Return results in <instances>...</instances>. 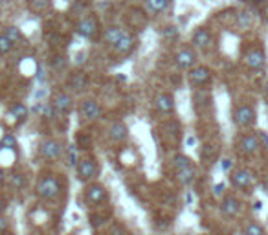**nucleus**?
<instances>
[{
  "instance_id": "obj_31",
  "label": "nucleus",
  "mask_w": 268,
  "mask_h": 235,
  "mask_svg": "<svg viewBox=\"0 0 268 235\" xmlns=\"http://www.w3.org/2000/svg\"><path fill=\"white\" fill-rule=\"evenodd\" d=\"M90 143H92V140H90L88 136H84V134H79V136H77V143H75V145L81 147V149H88Z\"/></svg>"
},
{
  "instance_id": "obj_24",
  "label": "nucleus",
  "mask_w": 268,
  "mask_h": 235,
  "mask_svg": "<svg viewBox=\"0 0 268 235\" xmlns=\"http://www.w3.org/2000/svg\"><path fill=\"white\" fill-rule=\"evenodd\" d=\"M10 186L13 187V189H24L26 187V176L20 175V173H13V175L10 176Z\"/></svg>"
},
{
  "instance_id": "obj_30",
  "label": "nucleus",
  "mask_w": 268,
  "mask_h": 235,
  "mask_svg": "<svg viewBox=\"0 0 268 235\" xmlns=\"http://www.w3.org/2000/svg\"><path fill=\"white\" fill-rule=\"evenodd\" d=\"M162 35H164L165 39H176V37H178V28H174V26H167Z\"/></svg>"
},
{
  "instance_id": "obj_3",
  "label": "nucleus",
  "mask_w": 268,
  "mask_h": 235,
  "mask_svg": "<svg viewBox=\"0 0 268 235\" xmlns=\"http://www.w3.org/2000/svg\"><path fill=\"white\" fill-rule=\"evenodd\" d=\"M173 166H174V176H176L178 184H182V186L193 184L195 176H197V169H195L191 158L186 156V154H176L173 158Z\"/></svg>"
},
{
  "instance_id": "obj_37",
  "label": "nucleus",
  "mask_w": 268,
  "mask_h": 235,
  "mask_svg": "<svg viewBox=\"0 0 268 235\" xmlns=\"http://www.w3.org/2000/svg\"><path fill=\"white\" fill-rule=\"evenodd\" d=\"M2 182H4V169L0 167V184H2Z\"/></svg>"
},
{
  "instance_id": "obj_13",
  "label": "nucleus",
  "mask_w": 268,
  "mask_h": 235,
  "mask_svg": "<svg viewBox=\"0 0 268 235\" xmlns=\"http://www.w3.org/2000/svg\"><path fill=\"white\" fill-rule=\"evenodd\" d=\"M66 87L72 90V92L75 94H81L86 90V87H88V75H86V72H83V70H77V72L70 73L68 81H66Z\"/></svg>"
},
{
  "instance_id": "obj_11",
  "label": "nucleus",
  "mask_w": 268,
  "mask_h": 235,
  "mask_svg": "<svg viewBox=\"0 0 268 235\" xmlns=\"http://www.w3.org/2000/svg\"><path fill=\"white\" fill-rule=\"evenodd\" d=\"M79 114L84 122H96L101 116V107L100 103L94 98H84L79 105Z\"/></svg>"
},
{
  "instance_id": "obj_15",
  "label": "nucleus",
  "mask_w": 268,
  "mask_h": 235,
  "mask_svg": "<svg viewBox=\"0 0 268 235\" xmlns=\"http://www.w3.org/2000/svg\"><path fill=\"white\" fill-rule=\"evenodd\" d=\"M174 63H176V66L182 70H191L195 66V63H197V54H195V50L184 48V50H180V52H176V54H174Z\"/></svg>"
},
{
  "instance_id": "obj_22",
  "label": "nucleus",
  "mask_w": 268,
  "mask_h": 235,
  "mask_svg": "<svg viewBox=\"0 0 268 235\" xmlns=\"http://www.w3.org/2000/svg\"><path fill=\"white\" fill-rule=\"evenodd\" d=\"M10 116L15 120L17 123H24L28 120V107L22 103H13L10 107Z\"/></svg>"
},
{
  "instance_id": "obj_17",
  "label": "nucleus",
  "mask_w": 268,
  "mask_h": 235,
  "mask_svg": "<svg viewBox=\"0 0 268 235\" xmlns=\"http://www.w3.org/2000/svg\"><path fill=\"white\" fill-rule=\"evenodd\" d=\"M264 61H266V55L261 48H252L244 54V63L250 70H259L264 66Z\"/></svg>"
},
{
  "instance_id": "obj_21",
  "label": "nucleus",
  "mask_w": 268,
  "mask_h": 235,
  "mask_svg": "<svg viewBox=\"0 0 268 235\" xmlns=\"http://www.w3.org/2000/svg\"><path fill=\"white\" fill-rule=\"evenodd\" d=\"M145 11L151 15H162L169 10L171 0H144Z\"/></svg>"
},
{
  "instance_id": "obj_32",
  "label": "nucleus",
  "mask_w": 268,
  "mask_h": 235,
  "mask_svg": "<svg viewBox=\"0 0 268 235\" xmlns=\"http://www.w3.org/2000/svg\"><path fill=\"white\" fill-rule=\"evenodd\" d=\"M8 228H10V222H8V219L0 217V233H2V231H6Z\"/></svg>"
},
{
  "instance_id": "obj_27",
  "label": "nucleus",
  "mask_w": 268,
  "mask_h": 235,
  "mask_svg": "<svg viewBox=\"0 0 268 235\" xmlns=\"http://www.w3.org/2000/svg\"><path fill=\"white\" fill-rule=\"evenodd\" d=\"M13 46L15 44L11 43L6 35H0V55H6V54H10L11 50H13Z\"/></svg>"
},
{
  "instance_id": "obj_18",
  "label": "nucleus",
  "mask_w": 268,
  "mask_h": 235,
  "mask_svg": "<svg viewBox=\"0 0 268 235\" xmlns=\"http://www.w3.org/2000/svg\"><path fill=\"white\" fill-rule=\"evenodd\" d=\"M243 210V204L239 201L237 197H224L222 202H220V211H222L224 217H230V219H234L241 213Z\"/></svg>"
},
{
  "instance_id": "obj_40",
  "label": "nucleus",
  "mask_w": 268,
  "mask_h": 235,
  "mask_svg": "<svg viewBox=\"0 0 268 235\" xmlns=\"http://www.w3.org/2000/svg\"><path fill=\"white\" fill-rule=\"evenodd\" d=\"M264 184H266V187H268V176H266V180H264Z\"/></svg>"
},
{
  "instance_id": "obj_5",
  "label": "nucleus",
  "mask_w": 268,
  "mask_h": 235,
  "mask_svg": "<svg viewBox=\"0 0 268 235\" xmlns=\"http://www.w3.org/2000/svg\"><path fill=\"white\" fill-rule=\"evenodd\" d=\"M75 31L84 37V39H96L98 35H100V22L96 17L88 15V17H83V19L75 24Z\"/></svg>"
},
{
  "instance_id": "obj_4",
  "label": "nucleus",
  "mask_w": 268,
  "mask_h": 235,
  "mask_svg": "<svg viewBox=\"0 0 268 235\" xmlns=\"http://www.w3.org/2000/svg\"><path fill=\"white\" fill-rule=\"evenodd\" d=\"M261 140H259L257 134H253V132H248V134H243V136L239 138V143H237V149L241 154L244 156H255L261 149Z\"/></svg>"
},
{
  "instance_id": "obj_10",
  "label": "nucleus",
  "mask_w": 268,
  "mask_h": 235,
  "mask_svg": "<svg viewBox=\"0 0 268 235\" xmlns=\"http://www.w3.org/2000/svg\"><path fill=\"white\" fill-rule=\"evenodd\" d=\"M253 173L246 167H241V169H235L232 175H230V182L235 189H248L250 186L253 184Z\"/></svg>"
},
{
  "instance_id": "obj_29",
  "label": "nucleus",
  "mask_w": 268,
  "mask_h": 235,
  "mask_svg": "<svg viewBox=\"0 0 268 235\" xmlns=\"http://www.w3.org/2000/svg\"><path fill=\"white\" fill-rule=\"evenodd\" d=\"M30 8L33 11H44L50 8V0H30Z\"/></svg>"
},
{
  "instance_id": "obj_39",
  "label": "nucleus",
  "mask_w": 268,
  "mask_h": 235,
  "mask_svg": "<svg viewBox=\"0 0 268 235\" xmlns=\"http://www.w3.org/2000/svg\"><path fill=\"white\" fill-rule=\"evenodd\" d=\"M264 92L268 94V81H266V85H264Z\"/></svg>"
},
{
  "instance_id": "obj_20",
  "label": "nucleus",
  "mask_w": 268,
  "mask_h": 235,
  "mask_svg": "<svg viewBox=\"0 0 268 235\" xmlns=\"http://www.w3.org/2000/svg\"><path fill=\"white\" fill-rule=\"evenodd\" d=\"M109 138L114 143H121L129 138V129L123 122H114L109 127Z\"/></svg>"
},
{
  "instance_id": "obj_25",
  "label": "nucleus",
  "mask_w": 268,
  "mask_h": 235,
  "mask_svg": "<svg viewBox=\"0 0 268 235\" xmlns=\"http://www.w3.org/2000/svg\"><path fill=\"white\" fill-rule=\"evenodd\" d=\"M243 235H266L264 233V228L257 222H250V224L244 226Z\"/></svg>"
},
{
  "instance_id": "obj_7",
  "label": "nucleus",
  "mask_w": 268,
  "mask_h": 235,
  "mask_svg": "<svg viewBox=\"0 0 268 235\" xmlns=\"http://www.w3.org/2000/svg\"><path fill=\"white\" fill-rule=\"evenodd\" d=\"M77 175H79V180L83 182L94 180L96 176L100 175V166H98L96 158H83V160H79V164H77Z\"/></svg>"
},
{
  "instance_id": "obj_38",
  "label": "nucleus",
  "mask_w": 268,
  "mask_h": 235,
  "mask_svg": "<svg viewBox=\"0 0 268 235\" xmlns=\"http://www.w3.org/2000/svg\"><path fill=\"white\" fill-rule=\"evenodd\" d=\"M257 4H268V0H255Z\"/></svg>"
},
{
  "instance_id": "obj_14",
  "label": "nucleus",
  "mask_w": 268,
  "mask_h": 235,
  "mask_svg": "<svg viewBox=\"0 0 268 235\" xmlns=\"http://www.w3.org/2000/svg\"><path fill=\"white\" fill-rule=\"evenodd\" d=\"M211 81V70L208 66H193L189 70V83L195 87H204Z\"/></svg>"
},
{
  "instance_id": "obj_23",
  "label": "nucleus",
  "mask_w": 268,
  "mask_h": 235,
  "mask_svg": "<svg viewBox=\"0 0 268 235\" xmlns=\"http://www.w3.org/2000/svg\"><path fill=\"white\" fill-rule=\"evenodd\" d=\"M4 35L13 44H17V43H20V41H22V31H20L17 26H8V28H6V31H4Z\"/></svg>"
},
{
  "instance_id": "obj_33",
  "label": "nucleus",
  "mask_w": 268,
  "mask_h": 235,
  "mask_svg": "<svg viewBox=\"0 0 268 235\" xmlns=\"http://www.w3.org/2000/svg\"><path fill=\"white\" fill-rule=\"evenodd\" d=\"M222 193H224V184H217V186H215V195L220 197Z\"/></svg>"
},
{
  "instance_id": "obj_34",
  "label": "nucleus",
  "mask_w": 268,
  "mask_h": 235,
  "mask_svg": "<svg viewBox=\"0 0 268 235\" xmlns=\"http://www.w3.org/2000/svg\"><path fill=\"white\" fill-rule=\"evenodd\" d=\"M220 166H222L224 171H228L230 166H232V160H228V158H226V160H222V164H220Z\"/></svg>"
},
{
  "instance_id": "obj_26",
  "label": "nucleus",
  "mask_w": 268,
  "mask_h": 235,
  "mask_svg": "<svg viewBox=\"0 0 268 235\" xmlns=\"http://www.w3.org/2000/svg\"><path fill=\"white\" fill-rule=\"evenodd\" d=\"M0 147L2 149H15L17 147V138L13 134H4L0 140Z\"/></svg>"
},
{
  "instance_id": "obj_9",
  "label": "nucleus",
  "mask_w": 268,
  "mask_h": 235,
  "mask_svg": "<svg viewBox=\"0 0 268 235\" xmlns=\"http://www.w3.org/2000/svg\"><path fill=\"white\" fill-rule=\"evenodd\" d=\"M52 107L57 116H66L74 108V98L68 92H57L52 99Z\"/></svg>"
},
{
  "instance_id": "obj_6",
  "label": "nucleus",
  "mask_w": 268,
  "mask_h": 235,
  "mask_svg": "<svg viewBox=\"0 0 268 235\" xmlns=\"http://www.w3.org/2000/svg\"><path fill=\"white\" fill-rule=\"evenodd\" d=\"M109 199V193L101 184H88L84 187V202L88 206H101Z\"/></svg>"
},
{
  "instance_id": "obj_28",
  "label": "nucleus",
  "mask_w": 268,
  "mask_h": 235,
  "mask_svg": "<svg viewBox=\"0 0 268 235\" xmlns=\"http://www.w3.org/2000/svg\"><path fill=\"white\" fill-rule=\"evenodd\" d=\"M68 164L72 167H77L79 164V154H77V145H70L68 147Z\"/></svg>"
},
{
  "instance_id": "obj_16",
  "label": "nucleus",
  "mask_w": 268,
  "mask_h": 235,
  "mask_svg": "<svg viewBox=\"0 0 268 235\" xmlns=\"http://www.w3.org/2000/svg\"><path fill=\"white\" fill-rule=\"evenodd\" d=\"M191 44L197 50H208L213 44V35L208 28H199L191 37Z\"/></svg>"
},
{
  "instance_id": "obj_42",
  "label": "nucleus",
  "mask_w": 268,
  "mask_h": 235,
  "mask_svg": "<svg viewBox=\"0 0 268 235\" xmlns=\"http://www.w3.org/2000/svg\"><path fill=\"white\" fill-rule=\"evenodd\" d=\"M266 176H268V175H266Z\"/></svg>"
},
{
  "instance_id": "obj_35",
  "label": "nucleus",
  "mask_w": 268,
  "mask_h": 235,
  "mask_svg": "<svg viewBox=\"0 0 268 235\" xmlns=\"http://www.w3.org/2000/svg\"><path fill=\"white\" fill-rule=\"evenodd\" d=\"M6 210V199L4 197H0V213Z\"/></svg>"
},
{
  "instance_id": "obj_12",
  "label": "nucleus",
  "mask_w": 268,
  "mask_h": 235,
  "mask_svg": "<svg viewBox=\"0 0 268 235\" xmlns=\"http://www.w3.org/2000/svg\"><path fill=\"white\" fill-rule=\"evenodd\" d=\"M39 152L44 160H57L63 154V143L57 140H44L40 143Z\"/></svg>"
},
{
  "instance_id": "obj_8",
  "label": "nucleus",
  "mask_w": 268,
  "mask_h": 235,
  "mask_svg": "<svg viewBox=\"0 0 268 235\" xmlns=\"http://www.w3.org/2000/svg\"><path fill=\"white\" fill-rule=\"evenodd\" d=\"M253 122H255V110L250 105H241V107H237L234 110V123L237 127H252Z\"/></svg>"
},
{
  "instance_id": "obj_41",
  "label": "nucleus",
  "mask_w": 268,
  "mask_h": 235,
  "mask_svg": "<svg viewBox=\"0 0 268 235\" xmlns=\"http://www.w3.org/2000/svg\"><path fill=\"white\" fill-rule=\"evenodd\" d=\"M0 2H2V0H0Z\"/></svg>"
},
{
  "instance_id": "obj_36",
  "label": "nucleus",
  "mask_w": 268,
  "mask_h": 235,
  "mask_svg": "<svg viewBox=\"0 0 268 235\" xmlns=\"http://www.w3.org/2000/svg\"><path fill=\"white\" fill-rule=\"evenodd\" d=\"M259 136V140H263V143H266V147H268V136H264L263 132H261V134H257Z\"/></svg>"
},
{
  "instance_id": "obj_2",
  "label": "nucleus",
  "mask_w": 268,
  "mask_h": 235,
  "mask_svg": "<svg viewBox=\"0 0 268 235\" xmlns=\"http://www.w3.org/2000/svg\"><path fill=\"white\" fill-rule=\"evenodd\" d=\"M35 193L39 199L42 201H55L61 193V182L59 178L52 173H46L37 180V186H35Z\"/></svg>"
},
{
  "instance_id": "obj_19",
  "label": "nucleus",
  "mask_w": 268,
  "mask_h": 235,
  "mask_svg": "<svg viewBox=\"0 0 268 235\" xmlns=\"http://www.w3.org/2000/svg\"><path fill=\"white\" fill-rule=\"evenodd\" d=\"M154 108L160 114H171L174 110V98L169 92L160 94L158 98L154 99Z\"/></svg>"
},
{
  "instance_id": "obj_1",
  "label": "nucleus",
  "mask_w": 268,
  "mask_h": 235,
  "mask_svg": "<svg viewBox=\"0 0 268 235\" xmlns=\"http://www.w3.org/2000/svg\"><path fill=\"white\" fill-rule=\"evenodd\" d=\"M105 43L109 44L110 48L114 50V54L118 55H127L130 54L136 46V39L130 33L129 29L121 28V26H109L105 29Z\"/></svg>"
}]
</instances>
